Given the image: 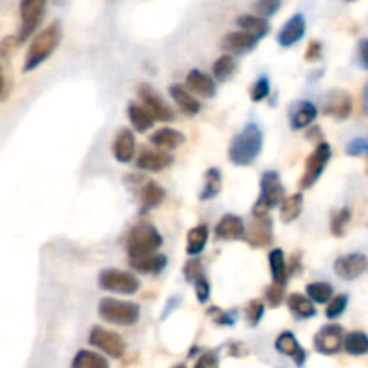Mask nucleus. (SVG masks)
I'll use <instances>...</instances> for the list:
<instances>
[{
  "label": "nucleus",
  "mask_w": 368,
  "mask_h": 368,
  "mask_svg": "<svg viewBox=\"0 0 368 368\" xmlns=\"http://www.w3.org/2000/svg\"><path fill=\"white\" fill-rule=\"evenodd\" d=\"M72 367L74 368H108L110 363L108 359L103 358L101 354L96 352H90V350H79L72 361Z\"/></svg>",
  "instance_id": "f704fd0d"
},
{
  "label": "nucleus",
  "mask_w": 368,
  "mask_h": 368,
  "mask_svg": "<svg viewBox=\"0 0 368 368\" xmlns=\"http://www.w3.org/2000/svg\"><path fill=\"white\" fill-rule=\"evenodd\" d=\"M261 149H263V131L257 124L250 122L235 135L230 144V162L235 166H250L261 155Z\"/></svg>",
  "instance_id": "f257e3e1"
},
{
  "label": "nucleus",
  "mask_w": 368,
  "mask_h": 368,
  "mask_svg": "<svg viewBox=\"0 0 368 368\" xmlns=\"http://www.w3.org/2000/svg\"><path fill=\"white\" fill-rule=\"evenodd\" d=\"M359 62H361L363 68H368V38L359 42Z\"/></svg>",
  "instance_id": "3c124183"
},
{
  "label": "nucleus",
  "mask_w": 368,
  "mask_h": 368,
  "mask_svg": "<svg viewBox=\"0 0 368 368\" xmlns=\"http://www.w3.org/2000/svg\"><path fill=\"white\" fill-rule=\"evenodd\" d=\"M318 110L316 106L309 101H300L297 105L293 106L289 111V122H291L293 129H304L309 124H313V120L316 119Z\"/></svg>",
  "instance_id": "aec40b11"
},
{
  "label": "nucleus",
  "mask_w": 368,
  "mask_h": 368,
  "mask_svg": "<svg viewBox=\"0 0 368 368\" xmlns=\"http://www.w3.org/2000/svg\"><path fill=\"white\" fill-rule=\"evenodd\" d=\"M306 293L307 297L311 298L313 302H316V304H327V302H330L334 289L327 282H313L306 287Z\"/></svg>",
  "instance_id": "e433bc0d"
},
{
  "label": "nucleus",
  "mask_w": 368,
  "mask_h": 368,
  "mask_svg": "<svg viewBox=\"0 0 368 368\" xmlns=\"http://www.w3.org/2000/svg\"><path fill=\"white\" fill-rule=\"evenodd\" d=\"M244 316H246V320H248V324L252 327H255L259 324V321L263 320L264 316V302L259 300V298H255V300H252L246 306V311H244Z\"/></svg>",
  "instance_id": "58836bf2"
},
{
  "label": "nucleus",
  "mask_w": 368,
  "mask_h": 368,
  "mask_svg": "<svg viewBox=\"0 0 368 368\" xmlns=\"http://www.w3.org/2000/svg\"><path fill=\"white\" fill-rule=\"evenodd\" d=\"M275 349H277L280 354L289 356V358L295 361V365H297V367H302V365L306 363V359H307L306 350L302 349L300 343H298V340L295 338V334H293V332H289V330L282 332V334L278 336L277 340H275Z\"/></svg>",
  "instance_id": "a211bd4d"
},
{
  "label": "nucleus",
  "mask_w": 368,
  "mask_h": 368,
  "mask_svg": "<svg viewBox=\"0 0 368 368\" xmlns=\"http://www.w3.org/2000/svg\"><path fill=\"white\" fill-rule=\"evenodd\" d=\"M221 187H223V178H221L220 169H209L205 172V185L200 192V200H212L221 192Z\"/></svg>",
  "instance_id": "473e14b6"
},
{
  "label": "nucleus",
  "mask_w": 368,
  "mask_h": 368,
  "mask_svg": "<svg viewBox=\"0 0 368 368\" xmlns=\"http://www.w3.org/2000/svg\"><path fill=\"white\" fill-rule=\"evenodd\" d=\"M284 201V187L275 171L264 172L261 178V196L254 205V215L268 214L273 207L280 205Z\"/></svg>",
  "instance_id": "39448f33"
},
{
  "label": "nucleus",
  "mask_w": 368,
  "mask_h": 368,
  "mask_svg": "<svg viewBox=\"0 0 368 368\" xmlns=\"http://www.w3.org/2000/svg\"><path fill=\"white\" fill-rule=\"evenodd\" d=\"M128 117L131 120V124L137 131L144 133V131H148L149 128H153L155 124V115L146 108L144 105H137V103H131L128 106Z\"/></svg>",
  "instance_id": "a878e982"
},
{
  "label": "nucleus",
  "mask_w": 368,
  "mask_h": 368,
  "mask_svg": "<svg viewBox=\"0 0 368 368\" xmlns=\"http://www.w3.org/2000/svg\"><path fill=\"white\" fill-rule=\"evenodd\" d=\"M363 105H365V114L368 115V83L365 85V90H363Z\"/></svg>",
  "instance_id": "603ef678"
},
{
  "label": "nucleus",
  "mask_w": 368,
  "mask_h": 368,
  "mask_svg": "<svg viewBox=\"0 0 368 368\" xmlns=\"http://www.w3.org/2000/svg\"><path fill=\"white\" fill-rule=\"evenodd\" d=\"M284 284L273 282L272 286L266 289V302H268L272 307H278L284 302Z\"/></svg>",
  "instance_id": "37998d69"
},
{
  "label": "nucleus",
  "mask_w": 368,
  "mask_h": 368,
  "mask_svg": "<svg viewBox=\"0 0 368 368\" xmlns=\"http://www.w3.org/2000/svg\"><path fill=\"white\" fill-rule=\"evenodd\" d=\"M214 234L218 239L221 241H239L244 239L246 235V228H244V221L239 215L235 214H225L220 220V223L215 225Z\"/></svg>",
  "instance_id": "4468645a"
},
{
  "label": "nucleus",
  "mask_w": 368,
  "mask_h": 368,
  "mask_svg": "<svg viewBox=\"0 0 368 368\" xmlns=\"http://www.w3.org/2000/svg\"><path fill=\"white\" fill-rule=\"evenodd\" d=\"M45 4L47 0H20V42L27 40L36 31L45 11Z\"/></svg>",
  "instance_id": "6e6552de"
},
{
  "label": "nucleus",
  "mask_w": 368,
  "mask_h": 368,
  "mask_svg": "<svg viewBox=\"0 0 368 368\" xmlns=\"http://www.w3.org/2000/svg\"><path fill=\"white\" fill-rule=\"evenodd\" d=\"M368 268V261L363 254H350L336 259L334 273L343 280H354L359 275H363Z\"/></svg>",
  "instance_id": "ddd939ff"
},
{
  "label": "nucleus",
  "mask_w": 368,
  "mask_h": 368,
  "mask_svg": "<svg viewBox=\"0 0 368 368\" xmlns=\"http://www.w3.org/2000/svg\"><path fill=\"white\" fill-rule=\"evenodd\" d=\"M209 315H211L212 320H214L215 324H220V326H234L235 321L234 313L230 315V313L223 311L220 307H211V309H209Z\"/></svg>",
  "instance_id": "49530a36"
},
{
  "label": "nucleus",
  "mask_w": 368,
  "mask_h": 368,
  "mask_svg": "<svg viewBox=\"0 0 368 368\" xmlns=\"http://www.w3.org/2000/svg\"><path fill=\"white\" fill-rule=\"evenodd\" d=\"M99 287H103L105 291L110 293L133 295V293L139 291L140 282L133 273L110 268L99 273Z\"/></svg>",
  "instance_id": "423d86ee"
},
{
  "label": "nucleus",
  "mask_w": 368,
  "mask_h": 368,
  "mask_svg": "<svg viewBox=\"0 0 368 368\" xmlns=\"http://www.w3.org/2000/svg\"><path fill=\"white\" fill-rule=\"evenodd\" d=\"M201 273H203V270H201L200 259H196V255H194V259L187 261L185 266H183V277H185L189 282H194Z\"/></svg>",
  "instance_id": "c03bdc74"
},
{
  "label": "nucleus",
  "mask_w": 368,
  "mask_h": 368,
  "mask_svg": "<svg viewBox=\"0 0 368 368\" xmlns=\"http://www.w3.org/2000/svg\"><path fill=\"white\" fill-rule=\"evenodd\" d=\"M259 36L252 34L250 31H235V33H228L221 42V47L226 53L234 54H244L250 53L252 49H255V45L259 43Z\"/></svg>",
  "instance_id": "2eb2a0df"
},
{
  "label": "nucleus",
  "mask_w": 368,
  "mask_h": 368,
  "mask_svg": "<svg viewBox=\"0 0 368 368\" xmlns=\"http://www.w3.org/2000/svg\"><path fill=\"white\" fill-rule=\"evenodd\" d=\"M172 163V157L163 151H155V149H142V153L137 158V168L142 171L160 172Z\"/></svg>",
  "instance_id": "6ab92c4d"
},
{
  "label": "nucleus",
  "mask_w": 368,
  "mask_h": 368,
  "mask_svg": "<svg viewBox=\"0 0 368 368\" xmlns=\"http://www.w3.org/2000/svg\"><path fill=\"white\" fill-rule=\"evenodd\" d=\"M187 86L201 97H214L215 94V83L201 70H191L187 74Z\"/></svg>",
  "instance_id": "b1692460"
},
{
  "label": "nucleus",
  "mask_w": 368,
  "mask_h": 368,
  "mask_svg": "<svg viewBox=\"0 0 368 368\" xmlns=\"http://www.w3.org/2000/svg\"><path fill=\"white\" fill-rule=\"evenodd\" d=\"M345 330L341 326H324L315 336V349L320 354H336L343 349Z\"/></svg>",
  "instance_id": "9b49d317"
},
{
  "label": "nucleus",
  "mask_w": 368,
  "mask_h": 368,
  "mask_svg": "<svg viewBox=\"0 0 368 368\" xmlns=\"http://www.w3.org/2000/svg\"><path fill=\"white\" fill-rule=\"evenodd\" d=\"M244 241L252 246V248H266L273 241V221L270 220L268 214L255 215L246 228Z\"/></svg>",
  "instance_id": "9d476101"
},
{
  "label": "nucleus",
  "mask_w": 368,
  "mask_h": 368,
  "mask_svg": "<svg viewBox=\"0 0 368 368\" xmlns=\"http://www.w3.org/2000/svg\"><path fill=\"white\" fill-rule=\"evenodd\" d=\"M99 316L114 326H135L140 318V307L135 302L103 298L99 302Z\"/></svg>",
  "instance_id": "20e7f679"
},
{
  "label": "nucleus",
  "mask_w": 368,
  "mask_h": 368,
  "mask_svg": "<svg viewBox=\"0 0 368 368\" xmlns=\"http://www.w3.org/2000/svg\"><path fill=\"white\" fill-rule=\"evenodd\" d=\"M304 34H306V18H304V14L298 13L293 14L291 18L282 25V29L278 31L277 40L282 47H291L304 38Z\"/></svg>",
  "instance_id": "f3484780"
},
{
  "label": "nucleus",
  "mask_w": 368,
  "mask_h": 368,
  "mask_svg": "<svg viewBox=\"0 0 368 368\" xmlns=\"http://www.w3.org/2000/svg\"><path fill=\"white\" fill-rule=\"evenodd\" d=\"M129 264L135 272L139 273H160L166 266H168V257L163 254H149L142 255V257H131Z\"/></svg>",
  "instance_id": "4be33fe9"
},
{
  "label": "nucleus",
  "mask_w": 368,
  "mask_h": 368,
  "mask_svg": "<svg viewBox=\"0 0 368 368\" xmlns=\"http://www.w3.org/2000/svg\"><path fill=\"white\" fill-rule=\"evenodd\" d=\"M60 42H62V25L51 24L49 27L43 29L29 47L24 62V72L34 70L38 65H42L54 53V49L60 45Z\"/></svg>",
  "instance_id": "f03ea898"
},
{
  "label": "nucleus",
  "mask_w": 368,
  "mask_h": 368,
  "mask_svg": "<svg viewBox=\"0 0 368 368\" xmlns=\"http://www.w3.org/2000/svg\"><path fill=\"white\" fill-rule=\"evenodd\" d=\"M326 115H330L334 119H347L352 114V97L349 92L345 90H332L326 101Z\"/></svg>",
  "instance_id": "dca6fc26"
},
{
  "label": "nucleus",
  "mask_w": 368,
  "mask_h": 368,
  "mask_svg": "<svg viewBox=\"0 0 368 368\" xmlns=\"http://www.w3.org/2000/svg\"><path fill=\"white\" fill-rule=\"evenodd\" d=\"M162 235L149 223H139L129 230L128 239H126V250L129 259L142 257V255L155 254L162 246Z\"/></svg>",
  "instance_id": "7ed1b4c3"
},
{
  "label": "nucleus",
  "mask_w": 368,
  "mask_h": 368,
  "mask_svg": "<svg viewBox=\"0 0 368 368\" xmlns=\"http://www.w3.org/2000/svg\"><path fill=\"white\" fill-rule=\"evenodd\" d=\"M347 151H349V155H352V157H358V155L365 153V151H368V139H356L354 142L349 144Z\"/></svg>",
  "instance_id": "de8ad7c7"
},
{
  "label": "nucleus",
  "mask_w": 368,
  "mask_h": 368,
  "mask_svg": "<svg viewBox=\"0 0 368 368\" xmlns=\"http://www.w3.org/2000/svg\"><path fill=\"white\" fill-rule=\"evenodd\" d=\"M139 97L142 99V105L155 115V119L157 120L169 122V120L174 119L171 106H169L168 103H166V101L160 97V94H158V92L155 90L151 85H148V83L140 85L139 86Z\"/></svg>",
  "instance_id": "f8f14e48"
},
{
  "label": "nucleus",
  "mask_w": 368,
  "mask_h": 368,
  "mask_svg": "<svg viewBox=\"0 0 368 368\" xmlns=\"http://www.w3.org/2000/svg\"><path fill=\"white\" fill-rule=\"evenodd\" d=\"M215 365H218V358H215V354H212V352H205V354L196 361V368L215 367Z\"/></svg>",
  "instance_id": "8fccbe9b"
},
{
  "label": "nucleus",
  "mask_w": 368,
  "mask_h": 368,
  "mask_svg": "<svg viewBox=\"0 0 368 368\" xmlns=\"http://www.w3.org/2000/svg\"><path fill=\"white\" fill-rule=\"evenodd\" d=\"M254 8L259 16L268 18V16H273L277 13L278 8H280V0H255Z\"/></svg>",
  "instance_id": "a19ab883"
},
{
  "label": "nucleus",
  "mask_w": 368,
  "mask_h": 368,
  "mask_svg": "<svg viewBox=\"0 0 368 368\" xmlns=\"http://www.w3.org/2000/svg\"><path fill=\"white\" fill-rule=\"evenodd\" d=\"M287 307L300 320H307V318H313L316 315V307L311 298L304 297L300 293H291L287 297Z\"/></svg>",
  "instance_id": "bb28decb"
},
{
  "label": "nucleus",
  "mask_w": 368,
  "mask_h": 368,
  "mask_svg": "<svg viewBox=\"0 0 368 368\" xmlns=\"http://www.w3.org/2000/svg\"><path fill=\"white\" fill-rule=\"evenodd\" d=\"M163 200H166V191H163L162 187L155 183L153 180H146L142 191H140V203H142L144 211H149V209L162 205Z\"/></svg>",
  "instance_id": "cd10ccee"
},
{
  "label": "nucleus",
  "mask_w": 368,
  "mask_h": 368,
  "mask_svg": "<svg viewBox=\"0 0 368 368\" xmlns=\"http://www.w3.org/2000/svg\"><path fill=\"white\" fill-rule=\"evenodd\" d=\"M149 140H151L153 146H157V148L160 149H176L185 142V137H183V133L176 131V129L162 128L155 131V133L149 137Z\"/></svg>",
  "instance_id": "393cba45"
},
{
  "label": "nucleus",
  "mask_w": 368,
  "mask_h": 368,
  "mask_svg": "<svg viewBox=\"0 0 368 368\" xmlns=\"http://www.w3.org/2000/svg\"><path fill=\"white\" fill-rule=\"evenodd\" d=\"M90 343L99 349L101 352L111 356V358H122L126 352V343L119 334L103 327H94L90 332Z\"/></svg>",
  "instance_id": "1a4fd4ad"
},
{
  "label": "nucleus",
  "mask_w": 368,
  "mask_h": 368,
  "mask_svg": "<svg viewBox=\"0 0 368 368\" xmlns=\"http://www.w3.org/2000/svg\"><path fill=\"white\" fill-rule=\"evenodd\" d=\"M330 153H332V151H330L329 144L320 142L316 146L315 151L309 155V158L306 160V172H304V176H302L300 182H298V187H300L302 191L311 189L316 183V180L321 176V172H324L327 162H329Z\"/></svg>",
  "instance_id": "0eeeda50"
},
{
  "label": "nucleus",
  "mask_w": 368,
  "mask_h": 368,
  "mask_svg": "<svg viewBox=\"0 0 368 368\" xmlns=\"http://www.w3.org/2000/svg\"><path fill=\"white\" fill-rule=\"evenodd\" d=\"M268 261H270V270H272L273 282H280V284L286 282L287 264H286V257H284L282 250L275 248L273 252H270Z\"/></svg>",
  "instance_id": "72a5a7b5"
},
{
  "label": "nucleus",
  "mask_w": 368,
  "mask_h": 368,
  "mask_svg": "<svg viewBox=\"0 0 368 368\" xmlns=\"http://www.w3.org/2000/svg\"><path fill=\"white\" fill-rule=\"evenodd\" d=\"M135 155V137L129 129H120L114 140V157L122 163H128Z\"/></svg>",
  "instance_id": "5701e85b"
},
{
  "label": "nucleus",
  "mask_w": 368,
  "mask_h": 368,
  "mask_svg": "<svg viewBox=\"0 0 368 368\" xmlns=\"http://www.w3.org/2000/svg\"><path fill=\"white\" fill-rule=\"evenodd\" d=\"M270 96V81L268 77H261L255 81V85L252 86V90H250V97L254 103H261L266 97Z\"/></svg>",
  "instance_id": "79ce46f5"
},
{
  "label": "nucleus",
  "mask_w": 368,
  "mask_h": 368,
  "mask_svg": "<svg viewBox=\"0 0 368 368\" xmlns=\"http://www.w3.org/2000/svg\"><path fill=\"white\" fill-rule=\"evenodd\" d=\"M194 287H196L198 302H200V304H205V302L209 300V297H211V284H209V280H207L203 273L194 280Z\"/></svg>",
  "instance_id": "a18cd8bd"
},
{
  "label": "nucleus",
  "mask_w": 368,
  "mask_h": 368,
  "mask_svg": "<svg viewBox=\"0 0 368 368\" xmlns=\"http://www.w3.org/2000/svg\"><path fill=\"white\" fill-rule=\"evenodd\" d=\"M212 72H214V77L218 81H226L235 72L234 57L230 56V54H223L221 57H218L214 65H212Z\"/></svg>",
  "instance_id": "c9c22d12"
},
{
  "label": "nucleus",
  "mask_w": 368,
  "mask_h": 368,
  "mask_svg": "<svg viewBox=\"0 0 368 368\" xmlns=\"http://www.w3.org/2000/svg\"><path fill=\"white\" fill-rule=\"evenodd\" d=\"M347 306H349V297H347V295H338V297L330 298L326 316L329 320H336V318H340V316L343 315Z\"/></svg>",
  "instance_id": "4c0bfd02"
},
{
  "label": "nucleus",
  "mask_w": 368,
  "mask_h": 368,
  "mask_svg": "<svg viewBox=\"0 0 368 368\" xmlns=\"http://www.w3.org/2000/svg\"><path fill=\"white\" fill-rule=\"evenodd\" d=\"M320 56H321V43L320 42L309 43V47H307L306 53L307 62H316V60H320Z\"/></svg>",
  "instance_id": "09e8293b"
},
{
  "label": "nucleus",
  "mask_w": 368,
  "mask_h": 368,
  "mask_svg": "<svg viewBox=\"0 0 368 368\" xmlns=\"http://www.w3.org/2000/svg\"><path fill=\"white\" fill-rule=\"evenodd\" d=\"M343 349L350 356L368 354V334H365L361 330H354V332L345 334Z\"/></svg>",
  "instance_id": "2f4dec72"
},
{
  "label": "nucleus",
  "mask_w": 368,
  "mask_h": 368,
  "mask_svg": "<svg viewBox=\"0 0 368 368\" xmlns=\"http://www.w3.org/2000/svg\"><path fill=\"white\" fill-rule=\"evenodd\" d=\"M209 241V228L205 225H198L189 230L187 234V254L189 255H200Z\"/></svg>",
  "instance_id": "c85d7f7f"
},
{
  "label": "nucleus",
  "mask_w": 368,
  "mask_h": 368,
  "mask_svg": "<svg viewBox=\"0 0 368 368\" xmlns=\"http://www.w3.org/2000/svg\"><path fill=\"white\" fill-rule=\"evenodd\" d=\"M237 25L241 29H244V31H250V33L259 36V38L266 36L270 31L268 20L264 18V16H255V14H241L239 18H237Z\"/></svg>",
  "instance_id": "c756f323"
},
{
  "label": "nucleus",
  "mask_w": 368,
  "mask_h": 368,
  "mask_svg": "<svg viewBox=\"0 0 368 368\" xmlns=\"http://www.w3.org/2000/svg\"><path fill=\"white\" fill-rule=\"evenodd\" d=\"M169 94H171L172 101L176 103L178 108L182 110V114H185L187 117H194V115L200 114V110H201L200 101L194 99V97H192L182 85L169 86Z\"/></svg>",
  "instance_id": "412c9836"
},
{
  "label": "nucleus",
  "mask_w": 368,
  "mask_h": 368,
  "mask_svg": "<svg viewBox=\"0 0 368 368\" xmlns=\"http://www.w3.org/2000/svg\"><path fill=\"white\" fill-rule=\"evenodd\" d=\"M350 221V211L349 209H341L340 212H336L334 215H332V221H330V230H332V234L334 235H343L345 228H347V225H349Z\"/></svg>",
  "instance_id": "ea45409f"
},
{
  "label": "nucleus",
  "mask_w": 368,
  "mask_h": 368,
  "mask_svg": "<svg viewBox=\"0 0 368 368\" xmlns=\"http://www.w3.org/2000/svg\"><path fill=\"white\" fill-rule=\"evenodd\" d=\"M302 209H304V196L302 194L297 192V194L284 198V201L280 203V220L284 223H293L302 214Z\"/></svg>",
  "instance_id": "7c9ffc66"
}]
</instances>
